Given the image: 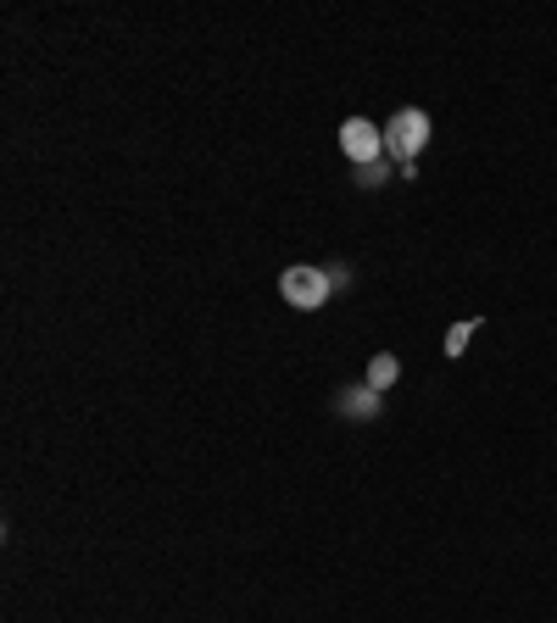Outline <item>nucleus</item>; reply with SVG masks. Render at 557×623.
<instances>
[{
  "mask_svg": "<svg viewBox=\"0 0 557 623\" xmlns=\"http://www.w3.org/2000/svg\"><path fill=\"white\" fill-rule=\"evenodd\" d=\"M429 134H436V129H429V111H418V106L396 111V117L385 122V156L407 167V162H413V156L429 145Z\"/></svg>",
  "mask_w": 557,
  "mask_h": 623,
  "instance_id": "1",
  "label": "nucleus"
},
{
  "mask_svg": "<svg viewBox=\"0 0 557 623\" xmlns=\"http://www.w3.org/2000/svg\"><path fill=\"white\" fill-rule=\"evenodd\" d=\"M329 273L324 268H306V262H295V268H285L279 273V295L295 306V312H318L324 301H329Z\"/></svg>",
  "mask_w": 557,
  "mask_h": 623,
  "instance_id": "2",
  "label": "nucleus"
},
{
  "mask_svg": "<svg viewBox=\"0 0 557 623\" xmlns=\"http://www.w3.org/2000/svg\"><path fill=\"white\" fill-rule=\"evenodd\" d=\"M340 151H346V162H357V167L380 162V156H385V129H380V122H368V117H346V122H340Z\"/></svg>",
  "mask_w": 557,
  "mask_h": 623,
  "instance_id": "3",
  "label": "nucleus"
},
{
  "mask_svg": "<svg viewBox=\"0 0 557 623\" xmlns=\"http://www.w3.org/2000/svg\"><path fill=\"white\" fill-rule=\"evenodd\" d=\"M340 418H357V423H368V418H380V390H374V385H357V390H340Z\"/></svg>",
  "mask_w": 557,
  "mask_h": 623,
  "instance_id": "4",
  "label": "nucleus"
},
{
  "mask_svg": "<svg viewBox=\"0 0 557 623\" xmlns=\"http://www.w3.org/2000/svg\"><path fill=\"white\" fill-rule=\"evenodd\" d=\"M396 379H402V362H396V356H391V351H380V356H374V362H368V385H374V390H380V396H385V390H391V385H396Z\"/></svg>",
  "mask_w": 557,
  "mask_h": 623,
  "instance_id": "5",
  "label": "nucleus"
},
{
  "mask_svg": "<svg viewBox=\"0 0 557 623\" xmlns=\"http://www.w3.org/2000/svg\"><path fill=\"white\" fill-rule=\"evenodd\" d=\"M479 334V318H468V324H457L452 334H446V356H463V345Z\"/></svg>",
  "mask_w": 557,
  "mask_h": 623,
  "instance_id": "6",
  "label": "nucleus"
},
{
  "mask_svg": "<svg viewBox=\"0 0 557 623\" xmlns=\"http://www.w3.org/2000/svg\"><path fill=\"white\" fill-rule=\"evenodd\" d=\"M385 178H391V167H385V156L362 167V184H368V190H374V184H385Z\"/></svg>",
  "mask_w": 557,
  "mask_h": 623,
  "instance_id": "7",
  "label": "nucleus"
}]
</instances>
